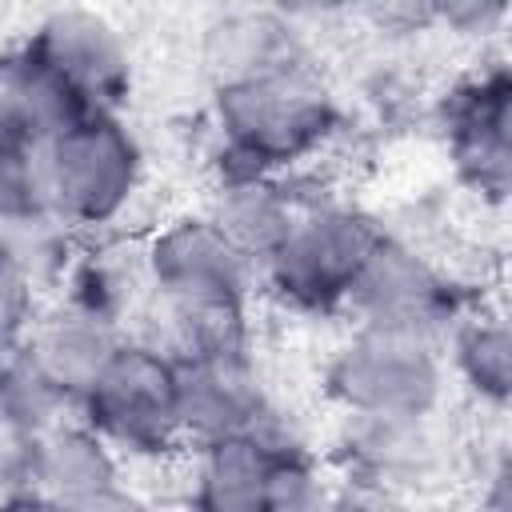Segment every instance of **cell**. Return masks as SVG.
Here are the masks:
<instances>
[{
  "mask_svg": "<svg viewBox=\"0 0 512 512\" xmlns=\"http://www.w3.org/2000/svg\"><path fill=\"white\" fill-rule=\"evenodd\" d=\"M196 504L208 512H292L320 504L312 460L288 440L272 416L260 424L200 444Z\"/></svg>",
  "mask_w": 512,
  "mask_h": 512,
  "instance_id": "cell-2",
  "label": "cell"
},
{
  "mask_svg": "<svg viewBox=\"0 0 512 512\" xmlns=\"http://www.w3.org/2000/svg\"><path fill=\"white\" fill-rule=\"evenodd\" d=\"M20 480L28 484L32 504L56 508H108L124 504L120 468L112 444L88 424H48L36 436H24Z\"/></svg>",
  "mask_w": 512,
  "mask_h": 512,
  "instance_id": "cell-10",
  "label": "cell"
},
{
  "mask_svg": "<svg viewBox=\"0 0 512 512\" xmlns=\"http://www.w3.org/2000/svg\"><path fill=\"white\" fill-rule=\"evenodd\" d=\"M252 260L212 216H180L152 236L144 272L168 304L244 300Z\"/></svg>",
  "mask_w": 512,
  "mask_h": 512,
  "instance_id": "cell-9",
  "label": "cell"
},
{
  "mask_svg": "<svg viewBox=\"0 0 512 512\" xmlns=\"http://www.w3.org/2000/svg\"><path fill=\"white\" fill-rule=\"evenodd\" d=\"M32 312H36V284L0 244V352L24 344L32 328Z\"/></svg>",
  "mask_w": 512,
  "mask_h": 512,
  "instance_id": "cell-23",
  "label": "cell"
},
{
  "mask_svg": "<svg viewBox=\"0 0 512 512\" xmlns=\"http://www.w3.org/2000/svg\"><path fill=\"white\" fill-rule=\"evenodd\" d=\"M296 208V196L276 180V172H240L224 176L212 220L240 244L248 260L264 264V256L284 240Z\"/></svg>",
  "mask_w": 512,
  "mask_h": 512,
  "instance_id": "cell-16",
  "label": "cell"
},
{
  "mask_svg": "<svg viewBox=\"0 0 512 512\" xmlns=\"http://www.w3.org/2000/svg\"><path fill=\"white\" fill-rule=\"evenodd\" d=\"M452 356L460 376L488 404H504L512 392V336L496 316H472L456 328Z\"/></svg>",
  "mask_w": 512,
  "mask_h": 512,
  "instance_id": "cell-19",
  "label": "cell"
},
{
  "mask_svg": "<svg viewBox=\"0 0 512 512\" xmlns=\"http://www.w3.org/2000/svg\"><path fill=\"white\" fill-rule=\"evenodd\" d=\"M424 420L428 416H352L340 440L348 476L380 488L420 480L436 460V444Z\"/></svg>",
  "mask_w": 512,
  "mask_h": 512,
  "instance_id": "cell-14",
  "label": "cell"
},
{
  "mask_svg": "<svg viewBox=\"0 0 512 512\" xmlns=\"http://www.w3.org/2000/svg\"><path fill=\"white\" fill-rule=\"evenodd\" d=\"M280 16H328V12H340L356 0H268Z\"/></svg>",
  "mask_w": 512,
  "mask_h": 512,
  "instance_id": "cell-26",
  "label": "cell"
},
{
  "mask_svg": "<svg viewBox=\"0 0 512 512\" xmlns=\"http://www.w3.org/2000/svg\"><path fill=\"white\" fill-rule=\"evenodd\" d=\"M444 140L456 180L488 204L512 188V80L504 68L464 80L444 104Z\"/></svg>",
  "mask_w": 512,
  "mask_h": 512,
  "instance_id": "cell-7",
  "label": "cell"
},
{
  "mask_svg": "<svg viewBox=\"0 0 512 512\" xmlns=\"http://www.w3.org/2000/svg\"><path fill=\"white\" fill-rule=\"evenodd\" d=\"M92 112H116L132 88V64L120 32L92 8L52 12L24 44Z\"/></svg>",
  "mask_w": 512,
  "mask_h": 512,
  "instance_id": "cell-11",
  "label": "cell"
},
{
  "mask_svg": "<svg viewBox=\"0 0 512 512\" xmlns=\"http://www.w3.org/2000/svg\"><path fill=\"white\" fill-rule=\"evenodd\" d=\"M444 368L428 332L364 324L328 364V392L352 416H428Z\"/></svg>",
  "mask_w": 512,
  "mask_h": 512,
  "instance_id": "cell-4",
  "label": "cell"
},
{
  "mask_svg": "<svg viewBox=\"0 0 512 512\" xmlns=\"http://www.w3.org/2000/svg\"><path fill=\"white\" fill-rule=\"evenodd\" d=\"M348 304L364 324H388V328H412V332H436L460 312L456 284L416 248L380 236L368 260L360 264Z\"/></svg>",
  "mask_w": 512,
  "mask_h": 512,
  "instance_id": "cell-8",
  "label": "cell"
},
{
  "mask_svg": "<svg viewBox=\"0 0 512 512\" xmlns=\"http://www.w3.org/2000/svg\"><path fill=\"white\" fill-rule=\"evenodd\" d=\"M64 408V392L44 376V368L28 356L24 344L0 352V428L24 440L56 424Z\"/></svg>",
  "mask_w": 512,
  "mask_h": 512,
  "instance_id": "cell-18",
  "label": "cell"
},
{
  "mask_svg": "<svg viewBox=\"0 0 512 512\" xmlns=\"http://www.w3.org/2000/svg\"><path fill=\"white\" fill-rule=\"evenodd\" d=\"M356 4H364L368 16L380 28H392V32H416V28L432 24L428 0H356Z\"/></svg>",
  "mask_w": 512,
  "mask_h": 512,
  "instance_id": "cell-25",
  "label": "cell"
},
{
  "mask_svg": "<svg viewBox=\"0 0 512 512\" xmlns=\"http://www.w3.org/2000/svg\"><path fill=\"white\" fill-rule=\"evenodd\" d=\"M384 232L372 216L348 204H300L284 240L264 256L272 288L304 308L328 312L348 304L352 280Z\"/></svg>",
  "mask_w": 512,
  "mask_h": 512,
  "instance_id": "cell-5",
  "label": "cell"
},
{
  "mask_svg": "<svg viewBox=\"0 0 512 512\" xmlns=\"http://www.w3.org/2000/svg\"><path fill=\"white\" fill-rule=\"evenodd\" d=\"M428 8H432V20L464 36H488L508 16V0H428Z\"/></svg>",
  "mask_w": 512,
  "mask_h": 512,
  "instance_id": "cell-24",
  "label": "cell"
},
{
  "mask_svg": "<svg viewBox=\"0 0 512 512\" xmlns=\"http://www.w3.org/2000/svg\"><path fill=\"white\" fill-rule=\"evenodd\" d=\"M44 208H48V196H44L40 148L0 136V232Z\"/></svg>",
  "mask_w": 512,
  "mask_h": 512,
  "instance_id": "cell-21",
  "label": "cell"
},
{
  "mask_svg": "<svg viewBox=\"0 0 512 512\" xmlns=\"http://www.w3.org/2000/svg\"><path fill=\"white\" fill-rule=\"evenodd\" d=\"M204 60H208V72L216 76V84H228V80L300 60V44L292 40V32L284 28L280 16L236 12L220 24H212V32L204 40Z\"/></svg>",
  "mask_w": 512,
  "mask_h": 512,
  "instance_id": "cell-17",
  "label": "cell"
},
{
  "mask_svg": "<svg viewBox=\"0 0 512 512\" xmlns=\"http://www.w3.org/2000/svg\"><path fill=\"white\" fill-rule=\"evenodd\" d=\"M176 400H180L184 436H192L200 444L216 440V436L244 432L268 416V404H264V392H260L248 352L176 360Z\"/></svg>",
  "mask_w": 512,
  "mask_h": 512,
  "instance_id": "cell-12",
  "label": "cell"
},
{
  "mask_svg": "<svg viewBox=\"0 0 512 512\" xmlns=\"http://www.w3.org/2000/svg\"><path fill=\"white\" fill-rule=\"evenodd\" d=\"M224 176L276 172L312 156L336 128V104L304 60L216 84Z\"/></svg>",
  "mask_w": 512,
  "mask_h": 512,
  "instance_id": "cell-1",
  "label": "cell"
},
{
  "mask_svg": "<svg viewBox=\"0 0 512 512\" xmlns=\"http://www.w3.org/2000/svg\"><path fill=\"white\" fill-rule=\"evenodd\" d=\"M168 308H172L176 360L248 352L244 300H204V304H168Z\"/></svg>",
  "mask_w": 512,
  "mask_h": 512,
  "instance_id": "cell-20",
  "label": "cell"
},
{
  "mask_svg": "<svg viewBox=\"0 0 512 512\" xmlns=\"http://www.w3.org/2000/svg\"><path fill=\"white\" fill-rule=\"evenodd\" d=\"M48 208L72 228H96L124 212L140 180V148L116 112H88L40 148Z\"/></svg>",
  "mask_w": 512,
  "mask_h": 512,
  "instance_id": "cell-3",
  "label": "cell"
},
{
  "mask_svg": "<svg viewBox=\"0 0 512 512\" xmlns=\"http://www.w3.org/2000/svg\"><path fill=\"white\" fill-rule=\"evenodd\" d=\"M128 292H132L128 288V272L120 264H112L108 256H96L92 252L72 272V304L84 308V312H92V316H104L112 324H116Z\"/></svg>",
  "mask_w": 512,
  "mask_h": 512,
  "instance_id": "cell-22",
  "label": "cell"
},
{
  "mask_svg": "<svg viewBox=\"0 0 512 512\" xmlns=\"http://www.w3.org/2000/svg\"><path fill=\"white\" fill-rule=\"evenodd\" d=\"M92 108L28 48L0 60V136L44 148Z\"/></svg>",
  "mask_w": 512,
  "mask_h": 512,
  "instance_id": "cell-13",
  "label": "cell"
},
{
  "mask_svg": "<svg viewBox=\"0 0 512 512\" xmlns=\"http://www.w3.org/2000/svg\"><path fill=\"white\" fill-rule=\"evenodd\" d=\"M24 348L44 368V376L64 392V400L80 404V396L92 388V380L100 376L108 356L120 348V340H116L112 320L68 304L44 324H36Z\"/></svg>",
  "mask_w": 512,
  "mask_h": 512,
  "instance_id": "cell-15",
  "label": "cell"
},
{
  "mask_svg": "<svg viewBox=\"0 0 512 512\" xmlns=\"http://www.w3.org/2000/svg\"><path fill=\"white\" fill-rule=\"evenodd\" d=\"M80 408L88 428L136 456H160L184 440L176 360L144 344H120L80 396Z\"/></svg>",
  "mask_w": 512,
  "mask_h": 512,
  "instance_id": "cell-6",
  "label": "cell"
}]
</instances>
